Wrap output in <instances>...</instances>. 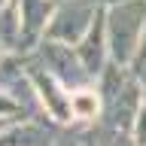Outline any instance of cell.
<instances>
[{"label": "cell", "mask_w": 146, "mask_h": 146, "mask_svg": "<svg viewBox=\"0 0 146 146\" xmlns=\"http://www.w3.org/2000/svg\"><path fill=\"white\" fill-rule=\"evenodd\" d=\"M140 15H143V3H119L110 12V49L116 55V61H128L137 46V31H140Z\"/></svg>", "instance_id": "6da1fadb"}, {"label": "cell", "mask_w": 146, "mask_h": 146, "mask_svg": "<svg viewBox=\"0 0 146 146\" xmlns=\"http://www.w3.org/2000/svg\"><path fill=\"white\" fill-rule=\"evenodd\" d=\"M88 15H91V6L85 3V0L64 3V6L55 12L52 25L46 27V31H49L52 40H61V43H79L82 36H85V31L91 27Z\"/></svg>", "instance_id": "7a4b0ae2"}, {"label": "cell", "mask_w": 146, "mask_h": 146, "mask_svg": "<svg viewBox=\"0 0 146 146\" xmlns=\"http://www.w3.org/2000/svg\"><path fill=\"white\" fill-rule=\"evenodd\" d=\"M21 9V46H34L43 34V27H49V15H52V0H18Z\"/></svg>", "instance_id": "3957f363"}, {"label": "cell", "mask_w": 146, "mask_h": 146, "mask_svg": "<svg viewBox=\"0 0 146 146\" xmlns=\"http://www.w3.org/2000/svg\"><path fill=\"white\" fill-rule=\"evenodd\" d=\"M31 79H34V85L40 88V98L46 100L49 113H52V116H58V119H67L70 104H67V94H61V91H58L52 73H40V70H34V73H31Z\"/></svg>", "instance_id": "277c9868"}, {"label": "cell", "mask_w": 146, "mask_h": 146, "mask_svg": "<svg viewBox=\"0 0 146 146\" xmlns=\"http://www.w3.org/2000/svg\"><path fill=\"white\" fill-rule=\"evenodd\" d=\"M100 34H104V31H100V21H98V25H91L88 31H85V40H82L79 49H76L85 73H98L100 70V61H104V36Z\"/></svg>", "instance_id": "5b68a950"}, {"label": "cell", "mask_w": 146, "mask_h": 146, "mask_svg": "<svg viewBox=\"0 0 146 146\" xmlns=\"http://www.w3.org/2000/svg\"><path fill=\"white\" fill-rule=\"evenodd\" d=\"M52 134L36 125H18L9 131H0V143H49Z\"/></svg>", "instance_id": "8992f818"}, {"label": "cell", "mask_w": 146, "mask_h": 146, "mask_svg": "<svg viewBox=\"0 0 146 146\" xmlns=\"http://www.w3.org/2000/svg\"><path fill=\"white\" fill-rule=\"evenodd\" d=\"M73 113L76 116H94L98 113V94H85V91H79V94H73Z\"/></svg>", "instance_id": "52a82bcc"}, {"label": "cell", "mask_w": 146, "mask_h": 146, "mask_svg": "<svg viewBox=\"0 0 146 146\" xmlns=\"http://www.w3.org/2000/svg\"><path fill=\"white\" fill-rule=\"evenodd\" d=\"M15 110H21V104H18V100L12 98L9 91H3V88H0V119H3V116H9V113H15Z\"/></svg>", "instance_id": "ba28073f"}, {"label": "cell", "mask_w": 146, "mask_h": 146, "mask_svg": "<svg viewBox=\"0 0 146 146\" xmlns=\"http://www.w3.org/2000/svg\"><path fill=\"white\" fill-rule=\"evenodd\" d=\"M143 52H146V34H143Z\"/></svg>", "instance_id": "9c48e42d"}, {"label": "cell", "mask_w": 146, "mask_h": 146, "mask_svg": "<svg viewBox=\"0 0 146 146\" xmlns=\"http://www.w3.org/2000/svg\"><path fill=\"white\" fill-rule=\"evenodd\" d=\"M3 3H6V0H0V6H3Z\"/></svg>", "instance_id": "30bf717a"}]
</instances>
